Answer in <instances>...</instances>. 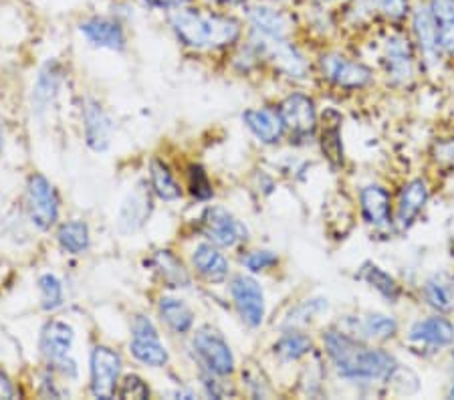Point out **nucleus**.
I'll return each mask as SVG.
<instances>
[{
  "mask_svg": "<svg viewBox=\"0 0 454 400\" xmlns=\"http://www.w3.org/2000/svg\"><path fill=\"white\" fill-rule=\"evenodd\" d=\"M428 184L427 180L422 178H414L410 180L408 184H404L398 199V208H396V223L402 229H408L412 224L419 215L422 213V208L427 207L428 202Z\"/></svg>",
  "mask_w": 454,
  "mask_h": 400,
  "instance_id": "19",
  "label": "nucleus"
},
{
  "mask_svg": "<svg viewBox=\"0 0 454 400\" xmlns=\"http://www.w3.org/2000/svg\"><path fill=\"white\" fill-rule=\"evenodd\" d=\"M368 3L373 11L384 14L386 19L394 20V23L404 20L410 14V9H412L410 0H368Z\"/></svg>",
  "mask_w": 454,
  "mask_h": 400,
  "instance_id": "36",
  "label": "nucleus"
},
{
  "mask_svg": "<svg viewBox=\"0 0 454 400\" xmlns=\"http://www.w3.org/2000/svg\"><path fill=\"white\" fill-rule=\"evenodd\" d=\"M422 295L430 308L441 311V314H446L454 308V287L444 273H436L428 278L422 287Z\"/></svg>",
  "mask_w": 454,
  "mask_h": 400,
  "instance_id": "24",
  "label": "nucleus"
},
{
  "mask_svg": "<svg viewBox=\"0 0 454 400\" xmlns=\"http://www.w3.org/2000/svg\"><path fill=\"white\" fill-rule=\"evenodd\" d=\"M6 400V398H14V387L12 382L9 380V376H6L3 370H0V400Z\"/></svg>",
  "mask_w": 454,
  "mask_h": 400,
  "instance_id": "40",
  "label": "nucleus"
},
{
  "mask_svg": "<svg viewBox=\"0 0 454 400\" xmlns=\"http://www.w3.org/2000/svg\"><path fill=\"white\" fill-rule=\"evenodd\" d=\"M207 4H212V6H224V9H229V6H247L251 4V0H204Z\"/></svg>",
  "mask_w": 454,
  "mask_h": 400,
  "instance_id": "41",
  "label": "nucleus"
},
{
  "mask_svg": "<svg viewBox=\"0 0 454 400\" xmlns=\"http://www.w3.org/2000/svg\"><path fill=\"white\" fill-rule=\"evenodd\" d=\"M279 112L291 136L307 137L317 128V109H315L313 99L305 93H293L283 101Z\"/></svg>",
  "mask_w": 454,
  "mask_h": 400,
  "instance_id": "11",
  "label": "nucleus"
},
{
  "mask_svg": "<svg viewBox=\"0 0 454 400\" xmlns=\"http://www.w3.org/2000/svg\"><path fill=\"white\" fill-rule=\"evenodd\" d=\"M324 346L338 374L351 382H390L400 370V364L392 354L382 348L364 344L348 332L327 330L324 333Z\"/></svg>",
  "mask_w": 454,
  "mask_h": 400,
  "instance_id": "1",
  "label": "nucleus"
},
{
  "mask_svg": "<svg viewBox=\"0 0 454 400\" xmlns=\"http://www.w3.org/2000/svg\"><path fill=\"white\" fill-rule=\"evenodd\" d=\"M79 31H82L87 41L93 43L95 47H104L112 51H123L126 49V31H123V25L120 20L112 17H91L85 19L82 25H79Z\"/></svg>",
  "mask_w": 454,
  "mask_h": 400,
  "instance_id": "15",
  "label": "nucleus"
},
{
  "mask_svg": "<svg viewBox=\"0 0 454 400\" xmlns=\"http://www.w3.org/2000/svg\"><path fill=\"white\" fill-rule=\"evenodd\" d=\"M384 65L392 82L406 83L414 75V45L404 35H390L384 49Z\"/></svg>",
  "mask_w": 454,
  "mask_h": 400,
  "instance_id": "13",
  "label": "nucleus"
},
{
  "mask_svg": "<svg viewBox=\"0 0 454 400\" xmlns=\"http://www.w3.org/2000/svg\"><path fill=\"white\" fill-rule=\"evenodd\" d=\"M59 85H61V69H59L57 63H47L39 79H36L33 91V106L36 112H45L51 106V101L55 99L59 91Z\"/></svg>",
  "mask_w": 454,
  "mask_h": 400,
  "instance_id": "27",
  "label": "nucleus"
},
{
  "mask_svg": "<svg viewBox=\"0 0 454 400\" xmlns=\"http://www.w3.org/2000/svg\"><path fill=\"white\" fill-rule=\"evenodd\" d=\"M410 19H412V33L414 41L419 45L420 53L427 59H438V55L444 53L441 47V39H438V28L432 17L428 3H420L410 9Z\"/></svg>",
  "mask_w": 454,
  "mask_h": 400,
  "instance_id": "14",
  "label": "nucleus"
},
{
  "mask_svg": "<svg viewBox=\"0 0 454 400\" xmlns=\"http://www.w3.org/2000/svg\"><path fill=\"white\" fill-rule=\"evenodd\" d=\"M357 330H360L365 340L386 341L392 340L398 333V322L392 316L386 314H368L360 319Z\"/></svg>",
  "mask_w": 454,
  "mask_h": 400,
  "instance_id": "30",
  "label": "nucleus"
},
{
  "mask_svg": "<svg viewBox=\"0 0 454 400\" xmlns=\"http://www.w3.org/2000/svg\"><path fill=\"white\" fill-rule=\"evenodd\" d=\"M150 213H152V196L142 182V184H137V188H134V192H129L128 199L123 200L121 210H120V231L134 232L140 227H144V223L148 221Z\"/></svg>",
  "mask_w": 454,
  "mask_h": 400,
  "instance_id": "20",
  "label": "nucleus"
},
{
  "mask_svg": "<svg viewBox=\"0 0 454 400\" xmlns=\"http://www.w3.org/2000/svg\"><path fill=\"white\" fill-rule=\"evenodd\" d=\"M41 305L45 311H53L63 305V286L55 275L45 273L39 278Z\"/></svg>",
  "mask_w": 454,
  "mask_h": 400,
  "instance_id": "34",
  "label": "nucleus"
},
{
  "mask_svg": "<svg viewBox=\"0 0 454 400\" xmlns=\"http://www.w3.org/2000/svg\"><path fill=\"white\" fill-rule=\"evenodd\" d=\"M59 245L71 255H82L90 247V227L83 221H69L57 232Z\"/></svg>",
  "mask_w": 454,
  "mask_h": 400,
  "instance_id": "31",
  "label": "nucleus"
},
{
  "mask_svg": "<svg viewBox=\"0 0 454 400\" xmlns=\"http://www.w3.org/2000/svg\"><path fill=\"white\" fill-rule=\"evenodd\" d=\"M117 395H120L121 398H148L150 388L140 376L129 374V376L123 378L121 387L117 388Z\"/></svg>",
  "mask_w": 454,
  "mask_h": 400,
  "instance_id": "38",
  "label": "nucleus"
},
{
  "mask_svg": "<svg viewBox=\"0 0 454 400\" xmlns=\"http://www.w3.org/2000/svg\"><path fill=\"white\" fill-rule=\"evenodd\" d=\"M245 126L251 129V134L262 144L273 145L285 134V122L279 109L261 107V109H247L243 114Z\"/></svg>",
  "mask_w": 454,
  "mask_h": 400,
  "instance_id": "18",
  "label": "nucleus"
},
{
  "mask_svg": "<svg viewBox=\"0 0 454 400\" xmlns=\"http://www.w3.org/2000/svg\"><path fill=\"white\" fill-rule=\"evenodd\" d=\"M192 346L210 374L229 376L234 373V356L226 340L212 327H200L194 333Z\"/></svg>",
  "mask_w": 454,
  "mask_h": 400,
  "instance_id": "6",
  "label": "nucleus"
},
{
  "mask_svg": "<svg viewBox=\"0 0 454 400\" xmlns=\"http://www.w3.org/2000/svg\"><path fill=\"white\" fill-rule=\"evenodd\" d=\"M0 148H3V128H0Z\"/></svg>",
  "mask_w": 454,
  "mask_h": 400,
  "instance_id": "45",
  "label": "nucleus"
},
{
  "mask_svg": "<svg viewBox=\"0 0 454 400\" xmlns=\"http://www.w3.org/2000/svg\"><path fill=\"white\" fill-rule=\"evenodd\" d=\"M319 67L329 83L349 91L364 90V87H368L373 79V73L368 65L349 59V57L340 53L321 55Z\"/></svg>",
  "mask_w": 454,
  "mask_h": 400,
  "instance_id": "3",
  "label": "nucleus"
},
{
  "mask_svg": "<svg viewBox=\"0 0 454 400\" xmlns=\"http://www.w3.org/2000/svg\"><path fill=\"white\" fill-rule=\"evenodd\" d=\"M160 316L166 322V325L170 327L176 333H188L194 325V314L192 310L182 300H176V297H162L160 300Z\"/></svg>",
  "mask_w": 454,
  "mask_h": 400,
  "instance_id": "26",
  "label": "nucleus"
},
{
  "mask_svg": "<svg viewBox=\"0 0 454 400\" xmlns=\"http://www.w3.org/2000/svg\"><path fill=\"white\" fill-rule=\"evenodd\" d=\"M311 338L305 336L301 332H287L277 340L275 344V354L279 356L283 362H293L303 358L305 354L311 352Z\"/></svg>",
  "mask_w": 454,
  "mask_h": 400,
  "instance_id": "33",
  "label": "nucleus"
},
{
  "mask_svg": "<svg viewBox=\"0 0 454 400\" xmlns=\"http://www.w3.org/2000/svg\"><path fill=\"white\" fill-rule=\"evenodd\" d=\"M243 263L248 271L259 273V271H267V269L275 267L277 263H279V257H277L273 251H253L243 259Z\"/></svg>",
  "mask_w": 454,
  "mask_h": 400,
  "instance_id": "37",
  "label": "nucleus"
},
{
  "mask_svg": "<svg viewBox=\"0 0 454 400\" xmlns=\"http://www.w3.org/2000/svg\"><path fill=\"white\" fill-rule=\"evenodd\" d=\"M360 279L368 283V286L372 289H376L380 295L384 297L386 302L390 303H396L400 300V294L402 289L398 286V281L392 278L390 273L384 271L382 267L372 263V261H368V263H364L362 269H360Z\"/></svg>",
  "mask_w": 454,
  "mask_h": 400,
  "instance_id": "25",
  "label": "nucleus"
},
{
  "mask_svg": "<svg viewBox=\"0 0 454 400\" xmlns=\"http://www.w3.org/2000/svg\"><path fill=\"white\" fill-rule=\"evenodd\" d=\"M317 4H327V3H341V0H313Z\"/></svg>",
  "mask_w": 454,
  "mask_h": 400,
  "instance_id": "42",
  "label": "nucleus"
},
{
  "mask_svg": "<svg viewBox=\"0 0 454 400\" xmlns=\"http://www.w3.org/2000/svg\"><path fill=\"white\" fill-rule=\"evenodd\" d=\"M83 128H85V140L90 148L95 152H104L112 144V132L114 123L95 99L83 101Z\"/></svg>",
  "mask_w": 454,
  "mask_h": 400,
  "instance_id": "16",
  "label": "nucleus"
},
{
  "mask_svg": "<svg viewBox=\"0 0 454 400\" xmlns=\"http://www.w3.org/2000/svg\"><path fill=\"white\" fill-rule=\"evenodd\" d=\"M202 232L218 247H234L247 241L248 231L239 218L223 207H210L202 215Z\"/></svg>",
  "mask_w": 454,
  "mask_h": 400,
  "instance_id": "9",
  "label": "nucleus"
},
{
  "mask_svg": "<svg viewBox=\"0 0 454 400\" xmlns=\"http://www.w3.org/2000/svg\"><path fill=\"white\" fill-rule=\"evenodd\" d=\"M150 178H152V191L156 192L162 200H176L182 196L180 184L172 176L170 169L160 160H152L150 164Z\"/></svg>",
  "mask_w": 454,
  "mask_h": 400,
  "instance_id": "32",
  "label": "nucleus"
},
{
  "mask_svg": "<svg viewBox=\"0 0 454 400\" xmlns=\"http://www.w3.org/2000/svg\"><path fill=\"white\" fill-rule=\"evenodd\" d=\"M144 6H148L152 11H166L174 12L178 9H184V6L194 4V0H140Z\"/></svg>",
  "mask_w": 454,
  "mask_h": 400,
  "instance_id": "39",
  "label": "nucleus"
},
{
  "mask_svg": "<svg viewBox=\"0 0 454 400\" xmlns=\"http://www.w3.org/2000/svg\"><path fill=\"white\" fill-rule=\"evenodd\" d=\"M247 19L254 33L269 36V39L287 41L295 31V17L287 9L277 6V3L248 4Z\"/></svg>",
  "mask_w": 454,
  "mask_h": 400,
  "instance_id": "5",
  "label": "nucleus"
},
{
  "mask_svg": "<svg viewBox=\"0 0 454 400\" xmlns=\"http://www.w3.org/2000/svg\"><path fill=\"white\" fill-rule=\"evenodd\" d=\"M454 358V356H452ZM450 398H454V376H452V387H450Z\"/></svg>",
  "mask_w": 454,
  "mask_h": 400,
  "instance_id": "44",
  "label": "nucleus"
},
{
  "mask_svg": "<svg viewBox=\"0 0 454 400\" xmlns=\"http://www.w3.org/2000/svg\"><path fill=\"white\" fill-rule=\"evenodd\" d=\"M410 344L428 350H442L454 344V324L442 316H430L427 319H419L408 332Z\"/></svg>",
  "mask_w": 454,
  "mask_h": 400,
  "instance_id": "12",
  "label": "nucleus"
},
{
  "mask_svg": "<svg viewBox=\"0 0 454 400\" xmlns=\"http://www.w3.org/2000/svg\"><path fill=\"white\" fill-rule=\"evenodd\" d=\"M121 356L107 346H95L91 352V392L95 398H112L117 392Z\"/></svg>",
  "mask_w": 454,
  "mask_h": 400,
  "instance_id": "8",
  "label": "nucleus"
},
{
  "mask_svg": "<svg viewBox=\"0 0 454 400\" xmlns=\"http://www.w3.org/2000/svg\"><path fill=\"white\" fill-rule=\"evenodd\" d=\"M231 294L243 322L248 327H259L265 319V295L259 283L248 275H237L231 281Z\"/></svg>",
  "mask_w": 454,
  "mask_h": 400,
  "instance_id": "10",
  "label": "nucleus"
},
{
  "mask_svg": "<svg viewBox=\"0 0 454 400\" xmlns=\"http://www.w3.org/2000/svg\"><path fill=\"white\" fill-rule=\"evenodd\" d=\"M188 184H190V192H192L194 199L199 200H208L212 199V182L208 178V174L204 172L202 166L192 164L188 170Z\"/></svg>",
  "mask_w": 454,
  "mask_h": 400,
  "instance_id": "35",
  "label": "nucleus"
},
{
  "mask_svg": "<svg viewBox=\"0 0 454 400\" xmlns=\"http://www.w3.org/2000/svg\"><path fill=\"white\" fill-rule=\"evenodd\" d=\"M192 263L204 279L221 283L229 278V261L224 255L208 243H202L192 253Z\"/></svg>",
  "mask_w": 454,
  "mask_h": 400,
  "instance_id": "22",
  "label": "nucleus"
},
{
  "mask_svg": "<svg viewBox=\"0 0 454 400\" xmlns=\"http://www.w3.org/2000/svg\"><path fill=\"white\" fill-rule=\"evenodd\" d=\"M73 340H75L73 327L53 319V322H47L41 332V352L49 362L59 364L67 358Z\"/></svg>",
  "mask_w": 454,
  "mask_h": 400,
  "instance_id": "21",
  "label": "nucleus"
},
{
  "mask_svg": "<svg viewBox=\"0 0 454 400\" xmlns=\"http://www.w3.org/2000/svg\"><path fill=\"white\" fill-rule=\"evenodd\" d=\"M170 27L176 39L190 49H224L243 36L237 17L194 4L170 12Z\"/></svg>",
  "mask_w": 454,
  "mask_h": 400,
  "instance_id": "2",
  "label": "nucleus"
},
{
  "mask_svg": "<svg viewBox=\"0 0 454 400\" xmlns=\"http://www.w3.org/2000/svg\"><path fill=\"white\" fill-rule=\"evenodd\" d=\"M341 118L335 112H329L324 115V129H321V148L327 156L329 162L333 166L341 164L343 160V148H341Z\"/></svg>",
  "mask_w": 454,
  "mask_h": 400,
  "instance_id": "28",
  "label": "nucleus"
},
{
  "mask_svg": "<svg viewBox=\"0 0 454 400\" xmlns=\"http://www.w3.org/2000/svg\"><path fill=\"white\" fill-rule=\"evenodd\" d=\"M364 221L376 229H386L392 221V196L380 184H368L360 192Z\"/></svg>",
  "mask_w": 454,
  "mask_h": 400,
  "instance_id": "17",
  "label": "nucleus"
},
{
  "mask_svg": "<svg viewBox=\"0 0 454 400\" xmlns=\"http://www.w3.org/2000/svg\"><path fill=\"white\" fill-rule=\"evenodd\" d=\"M270 3H295V0H270Z\"/></svg>",
  "mask_w": 454,
  "mask_h": 400,
  "instance_id": "43",
  "label": "nucleus"
},
{
  "mask_svg": "<svg viewBox=\"0 0 454 400\" xmlns=\"http://www.w3.org/2000/svg\"><path fill=\"white\" fill-rule=\"evenodd\" d=\"M153 265H156L158 273L170 287H188L190 275L182 265V261L176 257L172 251H158L153 255Z\"/></svg>",
  "mask_w": 454,
  "mask_h": 400,
  "instance_id": "29",
  "label": "nucleus"
},
{
  "mask_svg": "<svg viewBox=\"0 0 454 400\" xmlns=\"http://www.w3.org/2000/svg\"><path fill=\"white\" fill-rule=\"evenodd\" d=\"M444 53H454V0H427Z\"/></svg>",
  "mask_w": 454,
  "mask_h": 400,
  "instance_id": "23",
  "label": "nucleus"
},
{
  "mask_svg": "<svg viewBox=\"0 0 454 400\" xmlns=\"http://www.w3.org/2000/svg\"><path fill=\"white\" fill-rule=\"evenodd\" d=\"M28 218L36 229L49 231L59 218V196L51 182L43 174L28 178L27 186Z\"/></svg>",
  "mask_w": 454,
  "mask_h": 400,
  "instance_id": "4",
  "label": "nucleus"
},
{
  "mask_svg": "<svg viewBox=\"0 0 454 400\" xmlns=\"http://www.w3.org/2000/svg\"><path fill=\"white\" fill-rule=\"evenodd\" d=\"M131 341L129 350L134 354L137 362L145 364V366L160 368L168 364V350L164 348L162 341H160L156 325L152 324L150 318L137 316L134 319V325H131Z\"/></svg>",
  "mask_w": 454,
  "mask_h": 400,
  "instance_id": "7",
  "label": "nucleus"
}]
</instances>
